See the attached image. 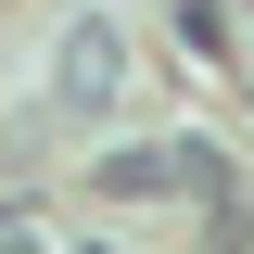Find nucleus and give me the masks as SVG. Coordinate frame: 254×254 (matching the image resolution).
<instances>
[{"label":"nucleus","mask_w":254,"mask_h":254,"mask_svg":"<svg viewBox=\"0 0 254 254\" xmlns=\"http://www.w3.org/2000/svg\"><path fill=\"white\" fill-rule=\"evenodd\" d=\"M115 89H127V26H115V13H76L64 51H51V102H64V115H102Z\"/></svg>","instance_id":"f03ea898"},{"label":"nucleus","mask_w":254,"mask_h":254,"mask_svg":"<svg viewBox=\"0 0 254 254\" xmlns=\"http://www.w3.org/2000/svg\"><path fill=\"white\" fill-rule=\"evenodd\" d=\"M0 254H76L51 216H26V203H0Z\"/></svg>","instance_id":"7ed1b4c3"},{"label":"nucleus","mask_w":254,"mask_h":254,"mask_svg":"<svg viewBox=\"0 0 254 254\" xmlns=\"http://www.w3.org/2000/svg\"><path fill=\"white\" fill-rule=\"evenodd\" d=\"M216 140H127V153H102L89 165V190L102 203H216Z\"/></svg>","instance_id":"f257e3e1"}]
</instances>
